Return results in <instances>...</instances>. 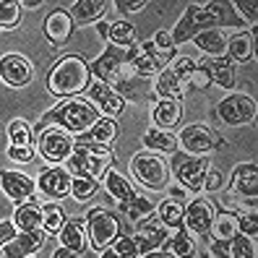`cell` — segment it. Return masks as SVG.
<instances>
[{"mask_svg": "<svg viewBox=\"0 0 258 258\" xmlns=\"http://www.w3.org/2000/svg\"><path fill=\"white\" fill-rule=\"evenodd\" d=\"M71 180H73V175L66 170V164H50L39 172L37 190L44 199L60 201V199H66V196H71Z\"/></svg>", "mask_w": 258, "mask_h": 258, "instance_id": "12", "label": "cell"}, {"mask_svg": "<svg viewBox=\"0 0 258 258\" xmlns=\"http://www.w3.org/2000/svg\"><path fill=\"white\" fill-rule=\"evenodd\" d=\"M209 157H193V154H172L170 159V175L177 180V185L190 193H204V177L209 172Z\"/></svg>", "mask_w": 258, "mask_h": 258, "instance_id": "7", "label": "cell"}, {"mask_svg": "<svg viewBox=\"0 0 258 258\" xmlns=\"http://www.w3.org/2000/svg\"><path fill=\"white\" fill-rule=\"evenodd\" d=\"M237 219V232L245 235V237H255L258 235V219H255V211H242V214H235Z\"/></svg>", "mask_w": 258, "mask_h": 258, "instance_id": "46", "label": "cell"}, {"mask_svg": "<svg viewBox=\"0 0 258 258\" xmlns=\"http://www.w3.org/2000/svg\"><path fill=\"white\" fill-rule=\"evenodd\" d=\"M164 250L172 253L175 258H196V253H199L196 240H193V235L185 230V227H180V230H175L170 237H167Z\"/></svg>", "mask_w": 258, "mask_h": 258, "instance_id": "31", "label": "cell"}, {"mask_svg": "<svg viewBox=\"0 0 258 258\" xmlns=\"http://www.w3.org/2000/svg\"><path fill=\"white\" fill-rule=\"evenodd\" d=\"M112 250L120 255V258H139V245H136L133 235H120L115 242H112Z\"/></svg>", "mask_w": 258, "mask_h": 258, "instance_id": "43", "label": "cell"}, {"mask_svg": "<svg viewBox=\"0 0 258 258\" xmlns=\"http://www.w3.org/2000/svg\"><path fill=\"white\" fill-rule=\"evenodd\" d=\"M34 157H37L34 146H8V159L16 164H29L34 162Z\"/></svg>", "mask_w": 258, "mask_h": 258, "instance_id": "47", "label": "cell"}, {"mask_svg": "<svg viewBox=\"0 0 258 258\" xmlns=\"http://www.w3.org/2000/svg\"><path fill=\"white\" fill-rule=\"evenodd\" d=\"M209 255L211 258H230V240H211Z\"/></svg>", "mask_w": 258, "mask_h": 258, "instance_id": "50", "label": "cell"}, {"mask_svg": "<svg viewBox=\"0 0 258 258\" xmlns=\"http://www.w3.org/2000/svg\"><path fill=\"white\" fill-rule=\"evenodd\" d=\"M232 8H235V13L240 16L242 24L255 26V21H258V6L253 3V0H237V3H232Z\"/></svg>", "mask_w": 258, "mask_h": 258, "instance_id": "44", "label": "cell"}, {"mask_svg": "<svg viewBox=\"0 0 258 258\" xmlns=\"http://www.w3.org/2000/svg\"><path fill=\"white\" fill-rule=\"evenodd\" d=\"M183 209H185V204H183V201L164 199L162 204H157L154 214H157V219L167 227V230L175 232V230H180V227H183Z\"/></svg>", "mask_w": 258, "mask_h": 258, "instance_id": "32", "label": "cell"}, {"mask_svg": "<svg viewBox=\"0 0 258 258\" xmlns=\"http://www.w3.org/2000/svg\"><path fill=\"white\" fill-rule=\"evenodd\" d=\"M167 237H170V230L157 219V214H149L144 217L141 222H136V232H133V240L139 245V253H151V250H159L164 248Z\"/></svg>", "mask_w": 258, "mask_h": 258, "instance_id": "14", "label": "cell"}, {"mask_svg": "<svg viewBox=\"0 0 258 258\" xmlns=\"http://www.w3.org/2000/svg\"><path fill=\"white\" fill-rule=\"evenodd\" d=\"M73 154L71 159L66 162V170L73 175V177H92L97 183H102L107 170L115 162V151L112 146H99V144H92V141H81L79 136L73 139Z\"/></svg>", "mask_w": 258, "mask_h": 258, "instance_id": "4", "label": "cell"}, {"mask_svg": "<svg viewBox=\"0 0 258 258\" xmlns=\"http://www.w3.org/2000/svg\"><path fill=\"white\" fill-rule=\"evenodd\" d=\"M227 57L232 63H253L255 60V32H237L227 37Z\"/></svg>", "mask_w": 258, "mask_h": 258, "instance_id": "23", "label": "cell"}, {"mask_svg": "<svg viewBox=\"0 0 258 258\" xmlns=\"http://www.w3.org/2000/svg\"><path fill=\"white\" fill-rule=\"evenodd\" d=\"M34 79V66L29 63V57L19 52H8L0 57V81L11 89H24Z\"/></svg>", "mask_w": 258, "mask_h": 258, "instance_id": "13", "label": "cell"}, {"mask_svg": "<svg viewBox=\"0 0 258 258\" xmlns=\"http://www.w3.org/2000/svg\"><path fill=\"white\" fill-rule=\"evenodd\" d=\"M222 26L242 29L245 24L240 21V16L230 3H214V0L211 3H190L183 11V16L177 19V24L170 29V34L175 44H188L196 34L206 32V29H222Z\"/></svg>", "mask_w": 258, "mask_h": 258, "instance_id": "1", "label": "cell"}, {"mask_svg": "<svg viewBox=\"0 0 258 258\" xmlns=\"http://www.w3.org/2000/svg\"><path fill=\"white\" fill-rule=\"evenodd\" d=\"M102 185H104V190L110 193V199L115 204H125L128 199H133V196H136L133 183L123 172H117L115 167H110V170H107V175H104V180H102Z\"/></svg>", "mask_w": 258, "mask_h": 258, "instance_id": "29", "label": "cell"}, {"mask_svg": "<svg viewBox=\"0 0 258 258\" xmlns=\"http://www.w3.org/2000/svg\"><path fill=\"white\" fill-rule=\"evenodd\" d=\"M107 42L115 44V47H133V44H136V26L131 21H115V24H110Z\"/></svg>", "mask_w": 258, "mask_h": 258, "instance_id": "36", "label": "cell"}, {"mask_svg": "<svg viewBox=\"0 0 258 258\" xmlns=\"http://www.w3.org/2000/svg\"><path fill=\"white\" fill-rule=\"evenodd\" d=\"M185 92H188V86L172 73L170 66L162 68L154 76V97H157V102L159 99H175V102H180V99L185 97Z\"/></svg>", "mask_w": 258, "mask_h": 258, "instance_id": "24", "label": "cell"}, {"mask_svg": "<svg viewBox=\"0 0 258 258\" xmlns=\"http://www.w3.org/2000/svg\"><path fill=\"white\" fill-rule=\"evenodd\" d=\"M94 29H97V37L107 42V34H110V24H107V21H97V24H94Z\"/></svg>", "mask_w": 258, "mask_h": 258, "instance_id": "52", "label": "cell"}, {"mask_svg": "<svg viewBox=\"0 0 258 258\" xmlns=\"http://www.w3.org/2000/svg\"><path fill=\"white\" fill-rule=\"evenodd\" d=\"M183 120V104L175 99H159L151 107V123L159 131H172Z\"/></svg>", "mask_w": 258, "mask_h": 258, "instance_id": "25", "label": "cell"}, {"mask_svg": "<svg viewBox=\"0 0 258 258\" xmlns=\"http://www.w3.org/2000/svg\"><path fill=\"white\" fill-rule=\"evenodd\" d=\"M117 11H123V13H139L141 8H146L144 0H115L112 3Z\"/></svg>", "mask_w": 258, "mask_h": 258, "instance_id": "51", "label": "cell"}, {"mask_svg": "<svg viewBox=\"0 0 258 258\" xmlns=\"http://www.w3.org/2000/svg\"><path fill=\"white\" fill-rule=\"evenodd\" d=\"M21 8H29V11H34V8H42V3H37V0H24Z\"/></svg>", "mask_w": 258, "mask_h": 258, "instance_id": "57", "label": "cell"}, {"mask_svg": "<svg viewBox=\"0 0 258 258\" xmlns=\"http://www.w3.org/2000/svg\"><path fill=\"white\" fill-rule=\"evenodd\" d=\"M52 258H79V255H76V253H71L68 248H63V245H60V248H55Z\"/></svg>", "mask_w": 258, "mask_h": 258, "instance_id": "54", "label": "cell"}, {"mask_svg": "<svg viewBox=\"0 0 258 258\" xmlns=\"http://www.w3.org/2000/svg\"><path fill=\"white\" fill-rule=\"evenodd\" d=\"M79 139H81V141L99 144V146H112L115 139H117V123H115L112 117H99L86 133L79 136Z\"/></svg>", "mask_w": 258, "mask_h": 258, "instance_id": "30", "label": "cell"}, {"mask_svg": "<svg viewBox=\"0 0 258 258\" xmlns=\"http://www.w3.org/2000/svg\"><path fill=\"white\" fill-rule=\"evenodd\" d=\"M60 245L68 248L76 255H84L89 250V232H86V219L84 217H68L66 224L60 227Z\"/></svg>", "mask_w": 258, "mask_h": 258, "instance_id": "20", "label": "cell"}, {"mask_svg": "<svg viewBox=\"0 0 258 258\" xmlns=\"http://www.w3.org/2000/svg\"><path fill=\"white\" fill-rule=\"evenodd\" d=\"M89 84H92V71L81 55H63L47 73V92L60 99L84 94Z\"/></svg>", "mask_w": 258, "mask_h": 258, "instance_id": "3", "label": "cell"}, {"mask_svg": "<svg viewBox=\"0 0 258 258\" xmlns=\"http://www.w3.org/2000/svg\"><path fill=\"white\" fill-rule=\"evenodd\" d=\"M112 8V3H107V0H76V3H71V19L73 24H97V21H104V16H107V11Z\"/></svg>", "mask_w": 258, "mask_h": 258, "instance_id": "22", "label": "cell"}, {"mask_svg": "<svg viewBox=\"0 0 258 258\" xmlns=\"http://www.w3.org/2000/svg\"><path fill=\"white\" fill-rule=\"evenodd\" d=\"M66 211L60 209L57 204H44L42 206V232L44 235H57L60 227L66 224Z\"/></svg>", "mask_w": 258, "mask_h": 258, "instance_id": "37", "label": "cell"}, {"mask_svg": "<svg viewBox=\"0 0 258 258\" xmlns=\"http://www.w3.org/2000/svg\"><path fill=\"white\" fill-rule=\"evenodd\" d=\"M29 258H34V255H29Z\"/></svg>", "mask_w": 258, "mask_h": 258, "instance_id": "58", "label": "cell"}, {"mask_svg": "<svg viewBox=\"0 0 258 258\" xmlns=\"http://www.w3.org/2000/svg\"><path fill=\"white\" fill-rule=\"evenodd\" d=\"M6 133H8V146H34V128L24 117H13Z\"/></svg>", "mask_w": 258, "mask_h": 258, "instance_id": "34", "label": "cell"}, {"mask_svg": "<svg viewBox=\"0 0 258 258\" xmlns=\"http://www.w3.org/2000/svg\"><path fill=\"white\" fill-rule=\"evenodd\" d=\"M99 117H102V115L97 112V107H94L89 99H84V97L60 99L55 107L37 123L34 133L42 131V128H47V125H57V128H63V131L71 133V136H73V133L81 136V133H86L89 128H92Z\"/></svg>", "mask_w": 258, "mask_h": 258, "instance_id": "2", "label": "cell"}, {"mask_svg": "<svg viewBox=\"0 0 258 258\" xmlns=\"http://www.w3.org/2000/svg\"><path fill=\"white\" fill-rule=\"evenodd\" d=\"M99 185L102 183H97V180H92V177H73L71 180V196L79 204H84L89 199H94V193L99 190Z\"/></svg>", "mask_w": 258, "mask_h": 258, "instance_id": "39", "label": "cell"}, {"mask_svg": "<svg viewBox=\"0 0 258 258\" xmlns=\"http://www.w3.org/2000/svg\"><path fill=\"white\" fill-rule=\"evenodd\" d=\"M0 190L6 193V199L13 206H21L26 201H34L37 183L29 175L19 172V170H3L0 172Z\"/></svg>", "mask_w": 258, "mask_h": 258, "instance_id": "16", "label": "cell"}, {"mask_svg": "<svg viewBox=\"0 0 258 258\" xmlns=\"http://www.w3.org/2000/svg\"><path fill=\"white\" fill-rule=\"evenodd\" d=\"M211 240H230L237 235V219H235V211H217L214 222H211V230H209Z\"/></svg>", "mask_w": 258, "mask_h": 258, "instance_id": "35", "label": "cell"}, {"mask_svg": "<svg viewBox=\"0 0 258 258\" xmlns=\"http://www.w3.org/2000/svg\"><path fill=\"white\" fill-rule=\"evenodd\" d=\"M21 21V3L16 0H0V32H11Z\"/></svg>", "mask_w": 258, "mask_h": 258, "instance_id": "38", "label": "cell"}, {"mask_svg": "<svg viewBox=\"0 0 258 258\" xmlns=\"http://www.w3.org/2000/svg\"><path fill=\"white\" fill-rule=\"evenodd\" d=\"M167 190L172 193V199H175V201H183V199H185V190L180 188V185H177V188H167Z\"/></svg>", "mask_w": 258, "mask_h": 258, "instance_id": "55", "label": "cell"}, {"mask_svg": "<svg viewBox=\"0 0 258 258\" xmlns=\"http://www.w3.org/2000/svg\"><path fill=\"white\" fill-rule=\"evenodd\" d=\"M170 68H172V73L185 86H190V79H193V73H196V60L193 57H175L172 63H170Z\"/></svg>", "mask_w": 258, "mask_h": 258, "instance_id": "42", "label": "cell"}, {"mask_svg": "<svg viewBox=\"0 0 258 258\" xmlns=\"http://www.w3.org/2000/svg\"><path fill=\"white\" fill-rule=\"evenodd\" d=\"M199 68L204 71V76L209 79V84H217L227 92H232L235 84H237V71H235V63L230 57H204L199 60Z\"/></svg>", "mask_w": 258, "mask_h": 258, "instance_id": "18", "label": "cell"}, {"mask_svg": "<svg viewBox=\"0 0 258 258\" xmlns=\"http://www.w3.org/2000/svg\"><path fill=\"white\" fill-rule=\"evenodd\" d=\"M227 188V175L217 167H209V172L204 177V193H217V190H224Z\"/></svg>", "mask_w": 258, "mask_h": 258, "instance_id": "45", "label": "cell"}, {"mask_svg": "<svg viewBox=\"0 0 258 258\" xmlns=\"http://www.w3.org/2000/svg\"><path fill=\"white\" fill-rule=\"evenodd\" d=\"M44 242H47V235L42 230L39 232H19L8 245L3 248V258H29V255H37Z\"/></svg>", "mask_w": 258, "mask_h": 258, "instance_id": "21", "label": "cell"}, {"mask_svg": "<svg viewBox=\"0 0 258 258\" xmlns=\"http://www.w3.org/2000/svg\"><path fill=\"white\" fill-rule=\"evenodd\" d=\"M154 209H157V204L151 201L149 196H141V193H136L133 199H128L125 204H117V211H120V214H125L133 224L141 222L149 214H154Z\"/></svg>", "mask_w": 258, "mask_h": 258, "instance_id": "33", "label": "cell"}, {"mask_svg": "<svg viewBox=\"0 0 258 258\" xmlns=\"http://www.w3.org/2000/svg\"><path fill=\"white\" fill-rule=\"evenodd\" d=\"M84 219H86V232H89V248H94L97 253L104 248H112V242L123 235L117 214L104 206H94Z\"/></svg>", "mask_w": 258, "mask_h": 258, "instance_id": "6", "label": "cell"}, {"mask_svg": "<svg viewBox=\"0 0 258 258\" xmlns=\"http://www.w3.org/2000/svg\"><path fill=\"white\" fill-rule=\"evenodd\" d=\"M73 146H76L73 136L57 125H47V128L37 131V136H34L37 154L50 164H66L73 154Z\"/></svg>", "mask_w": 258, "mask_h": 258, "instance_id": "8", "label": "cell"}, {"mask_svg": "<svg viewBox=\"0 0 258 258\" xmlns=\"http://www.w3.org/2000/svg\"><path fill=\"white\" fill-rule=\"evenodd\" d=\"M73 26L76 24L71 19L68 8H52L47 13V19H44L42 32H44V37H47V42L52 44V47H63L73 34Z\"/></svg>", "mask_w": 258, "mask_h": 258, "instance_id": "19", "label": "cell"}, {"mask_svg": "<svg viewBox=\"0 0 258 258\" xmlns=\"http://www.w3.org/2000/svg\"><path fill=\"white\" fill-rule=\"evenodd\" d=\"M230 258H255V240L240 232L230 237Z\"/></svg>", "mask_w": 258, "mask_h": 258, "instance_id": "41", "label": "cell"}, {"mask_svg": "<svg viewBox=\"0 0 258 258\" xmlns=\"http://www.w3.org/2000/svg\"><path fill=\"white\" fill-rule=\"evenodd\" d=\"M159 71H162V66L157 63V60L149 57V55H144V52L139 50V55H136V60H133V73L139 76V79L149 81V79H154Z\"/></svg>", "mask_w": 258, "mask_h": 258, "instance_id": "40", "label": "cell"}, {"mask_svg": "<svg viewBox=\"0 0 258 258\" xmlns=\"http://www.w3.org/2000/svg\"><path fill=\"white\" fill-rule=\"evenodd\" d=\"M86 99L94 104L97 112H99L102 117H112V120H115L120 112L125 110V99L120 97L110 84H102V81H97V79H92V84H89Z\"/></svg>", "mask_w": 258, "mask_h": 258, "instance_id": "15", "label": "cell"}, {"mask_svg": "<svg viewBox=\"0 0 258 258\" xmlns=\"http://www.w3.org/2000/svg\"><path fill=\"white\" fill-rule=\"evenodd\" d=\"M131 175L146 190H167L170 188V180H172L167 159L162 154H154V151H139V154H133Z\"/></svg>", "mask_w": 258, "mask_h": 258, "instance_id": "5", "label": "cell"}, {"mask_svg": "<svg viewBox=\"0 0 258 258\" xmlns=\"http://www.w3.org/2000/svg\"><path fill=\"white\" fill-rule=\"evenodd\" d=\"M97 258H120V255H117L112 248H104V250H99V255H97Z\"/></svg>", "mask_w": 258, "mask_h": 258, "instance_id": "56", "label": "cell"}, {"mask_svg": "<svg viewBox=\"0 0 258 258\" xmlns=\"http://www.w3.org/2000/svg\"><path fill=\"white\" fill-rule=\"evenodd\" d=\"M230 190L240 201H245L253 211L255 196H258V167H255V162H242V164L235 167L232 175H230Z\"/></svg>", "mask_w": 258, "mask_h": 258, "instance_id": "17", "label": "cell"}, {"mask_svg": "<svg viewBox=\"0 0 258 258\" xmlns=\"http://www.w3.org/2000/svg\"><path fill=\"white\" fill-rule=\"evenodd\" d=\"M217 204L209 196H196L193 201H188V206L183 209V227L190 235H209L211 222L217 217Z\"/></svg>", "mask_w": 258, "mask_h": 258, "instance_id": "11", "label": "cell"}, {"mask_svg": "<svg viewBox=\"0 0 258 258\" xmlns=\"http://www.w3.org/2000/svg\"><path fill=\"white\" fill-rule=\"evenodd\" d=\"M255 99L250 94H227L219 104H217V115L224 125L230 128H240L248 125L255 120Z\"/></svg>", "mask_w": 258, "mask_h": 258, "instance_id": "10", "label": "cell"}, {"mask_svg": "<svg viewBox=\"0 0 258 258\" xmlns=\"http://www.w3.org/2000/svg\"><path fill=\"white\" fill-rule=\"evenodd\" d=\"M141 144L146 146V151H154V154H177V136L172 131H159L151 125L141 136Z\"/></svg>", "mask_w": 258, "mask_h": 258, "instance_id": "26", "label": "cell"}, {"mask_svg": "<svg viewBox=\"0 0 258 258\" xmlns=\"http://www.w3.org/2000/svg\"><path fill=\"white\" fill-rule=\"evenodd\" d=\"M11 222L19 232H39L42 230V206L37 201H26L13 209Z\"/></svg>", "mask_w": 258, "mask_h": 258, "instance_id": "27", "label": "cell"}, {"mask_svg": "<svg viewBox=\"0 0 258 258\" xmlns=\"http://www.w3.org/2000/svg\"><path fill=\"white\" fill-rule=\"evenodd\" d=\"M151 42H154V47H157V50H164V52H175V50H177V44L172 42V34L167 32V29L157 32L154 37H151Z\"/></svg>", "mask_w": 258, "mask_h": 258, "instance_id": "48", "label": "cell"}, {"mask_svg": "<svg viewBox=\"0 0 258 258\" xmlns=\"http://www.w3.org/2000/svg\"><path fill=\"white\" fill-rule=\"evenodd\" d=\"M139 258H175L172 253H167L164 248H159V250H151V253H144V255H139Z\"/></svg>", "mask_w": 258, "mask_h": 258, "instance_id": "53", "label": "cell"}, {"mask_svg": "<svg viewBox=\"0 0 258 258\" xmlns=\"http://www.w3.org/2000/svg\"><path fill=\"white\" fill-rule=\"evenodd\" d=\"M219 146H224L219 133L204 123H190L177 133V149H183L185 154H193V157H209Z\"/></svg>", "mask_w": 258, "mask_h": 258, "instance_id": "9", "label": "cell"}, {"mask_svg": "<svg viewBox=\"0 0 258 258\" xmlns=\"http://www.w3.org/2000/svg\"><path fill=\"white\" fill-rule=\"evenodd\" d=\"M204 52V57H224L227 55V34L222 29H206L190 39Z\"/></svg>", "mask_w": 258, "mask_h": 258, "instance_id": "28", "label": "cell"}, {"mask_svg": "<svg viewBox=\"0 0 258 258\" xmlns=\"http://www.w3.org/2000/svg\"><path fill=\"white\" fill-rule=\"evenodd\" d=\"M16 235H19V230L13 227V222H11V219H0V250H3V248H6L8 242H11L13 237H16Z\"/></svg>", "mask_w": 258, "mask_h": 258, "instance_id": "49", "label": "cell"}]
</instances>
